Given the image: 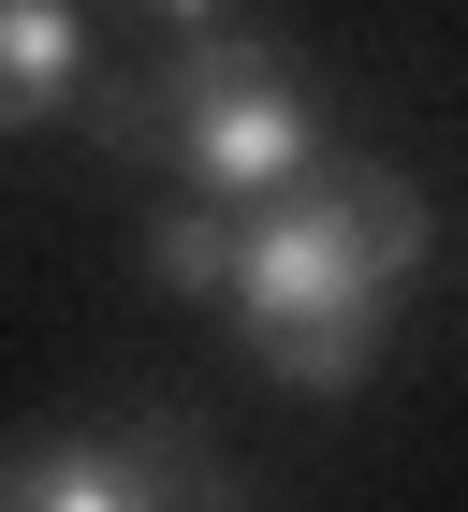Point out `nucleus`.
Instances as JSON below:
<instances>
[{
    "instance_id": "7ed1b4c3",
    "label": "nucleus",
    "mask_w": 468,
    "mask_h": 512,
    "mask_svg": "<svg viewBox=\"0 0 468 512\" xmlns=\"http://www.w3.org/2000/svg\"><path fill=\"white\" fill-rule=\"evenodd\" d=\"M0 512H249V483L191 410H117V425L0 439Z\"/></svg>"
},
{
    "instance_id": "423d86ee",
    "label": "nucleus",
    "mask_w": 468,
    "mask_h": 512,
    "mask_svg": "<svg viewBox=\"0 0 468 512\" xmlns=\"http://www.w3.org/2000/svg\"><path fill=\"white\" fill-rule=\"evenodd\" d=\"M132 15H161V30H220V0H132Z\"/></svg>"
},
{
    "instance_id": "f257e3e1",
    "label": "nucleus",
    "mask_w": 468,
    "mask_h": 512,
    "mask_svg": "<svg viewBox=\"0 0 468 512\" xmlns=\"http://www.w3.org/2000/svg\"><path fill=\"white\" fill-rule=\"evenodd\" d=\"M439 205L395 176V161H308L293 191L234 205V293L220 322L249 337L278 395H366L395 337V293L425 278Z\"/></svg>"
},
{
    "instance_id": "f03ea898",
    "label": "nucleus",
    "mask_w": 468,
    "mask_h": 512,
    "mask_svg": "<svg viewBox=\"0 0 468 512\" xmlns=\"http://www.w3.org/2000/svg\"><path fill=\"white\" fill-rule=\"evenodd\" d=\"M88 147L147 161V176H176V191H205V205H264V191H293L308 161H337L322 147L308 59L264 44V30H176L161 59L103 74L88 88Z\"/></svg>"
},
{
    "instance_id": "39448f33",
    "label": "nucleus",
    "mask_w": 468,
    "mask_h": 512,
    "mask_svg": "<svg viewBox=\"0 0 468 512\" xmlns=\"http://www.w3.org/2000/svg\"><path fill=\"white\" fill-rule=\"evenodd\" d=\"M147 278L176 293V308H220V293H234V205L176 191V205L147 220Z\"/></svg>"
},
{
    "instance_id": "20e7f679",
    "label": "nucleus",
    "mask_w": 468,
    "mask_h": 512,
    "mask_svg": "<svg viewBox=\"0 0 468 512\" xmlns=\"http://www.w3.org/2000/svg\"><path fill=\"white\" fill-rule=\"evenodd\" d=\"M103 88V44H88V0H0V132L88 118Z\"/></svg>"
}]
</instances>
